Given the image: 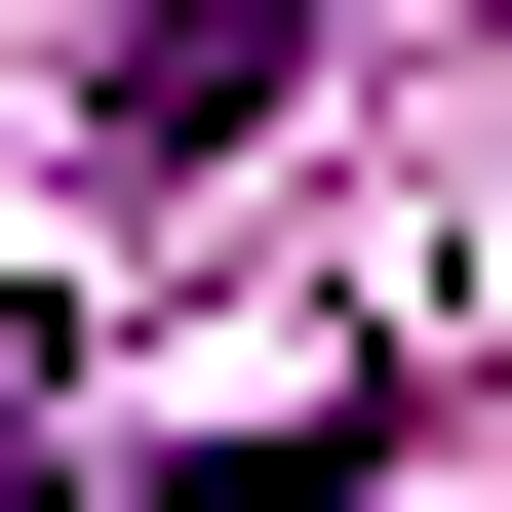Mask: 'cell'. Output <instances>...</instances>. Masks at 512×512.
Listing matches in <instances>:
<instances>
[{"label": "cell", "mask_w": 512, "mask_h": 512, "mask_svg": "<svg viewBox=\"0 0 512 512\" xmlns=\"http://www.w3.org/2000/svg\"><path fill=\"white\" fill-rule=\"evenodd\" d=\"M276 79H316V0H119V79H79V158H237Z\"/></svg>", "instance_id": "6da1fadb"}, {"label": "cell", "mask_w": 512, "mask_h": 512, "mask_svg": "<svg viewBox=\"0 0 512 512\" xmlns=\"http://www.w3.org/2000/svg\"><path fill=\"white\" fill-rule=\"evenodd\" d=\"M119 512H355V394H237V434H158Z\"/></svg>", "instance_id": "7a4b0ae2"}]
</instances>
